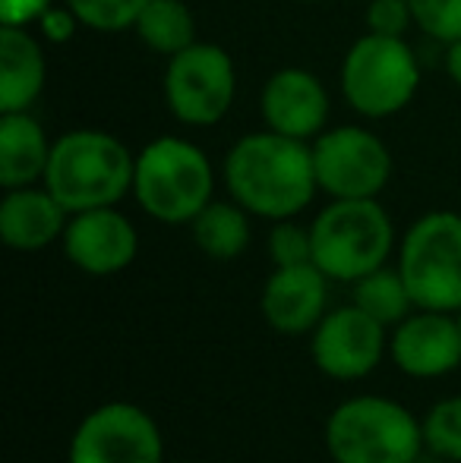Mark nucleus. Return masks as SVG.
Segmentation results:
<instances>
[{
    "label": "nucleus",
    "instance_id": "nucleus-32",
    "mask_svg": "<svg viewBox=\"0 0 461 463\" xmlns=\"http://www.w3.org/2000/svg\"><path fill=\"white\" fill-rule=\"evenodd\" d=\"M456 316H458V325H461V309H458V312H456Z\"/></svg>",
    "mask_w": 461,
    "mask_h": 463
},
{
    "label": "nucleus",
    "instance_id": "nucleus-7",
    "mask_svg": "<svg viewBox=\"0 0 461 463\" xmlns=\"http://www.w3.org/2000/svg\"><path fill=\"white\" fill-rule=\"evenodd\" d=\"M399 271L418 309H461V214L427 212L399 243Z\"/></svg>",
    "mask_w": 461,
    "mask_h": 463
},
{
    "label": "nucleus",
    "instance_id": "nucleus-11",
    "mask_svg": "<svg viewBox=\"0 0 461 463\" xmlns=\"http://www.w3.org/2000/svg\"><path fill=\"white\" fill-rule=\"evenodd\" d=\"M389 354L386 325L376 322L360 306L348 303L329 309L322 322L310 331V356L313 366L335 382H360Z\"/></svg>",
    "mask_w": 461,
    "mask_h": 463
},
{
    "label": "nucleus",
    "instance_id": "nucleus-3",
    "mask_svg": "<svg viewBox=\"0 0 461 463\" xmlns=\"http://www.w3.org/2000/svg\"><path fill=\"white\" fill-rule=\"evenodd\" d=\"M133 199L158 224H190L216 199V167L197 142L158 136L136 152Z\"/></svg>",
    "mask_w": 461,
    "mask_h": 463
},
{
    "label": "nucleus",
    "instance_id": "nucleus-26",
    "mask_svg": "<svg viewBox=\"0 0 461 463\" xmlns=\"http://www.w3.org/2000/svg\"><path fill=\"white\" fill-rule=\"evenodd\" d=\"M363 19H367V32L392 38H405V32L414 25V13L408 0H370Z\"/></svg>",
    "mask_w": 461,
    "mask_h": 463
},
{
    "label": "nucleus",
    "instance_id": "nucleus-17",
    "mask_svg": "<svg viewBox=\"0 0 461 463\" xmlns=\"http://www.w3.org/2000/svg\"><path fill=\"white\" fill-rule=\"evenodd\" d=\"M48 82V57L42 35L23 25L0 29V114L29 110L42 98Z\"/></svg>",
    "mask_w": 461,
    "mask_h": 463
},
{
    "label": "nucleus",
    "instance_id": "nucleus-30",
    "mask_svg": "<svg viewBox=\"0 0 461 463\" xmlns=\"http://www.w3.org/2000/svg\"><path fill=\"white\" fill-rule=\"evenodd\" d=\"M303 4H329V0H303Z\"/></svg>",
    "mask_w": 461,
    "mask_h": 463
},
{
    "label": "nucleus",
    "instance_id": "nucleus-27",
    "mask_svg": "<svg viewBox=\"0 0 461 463\" xmlns=\"http://www.w3.org/2000/svg\"><path fill=\"white\" fill-rule=\"evenodd\" d=\"M35 29H38V35H42V42L67 44V42H73V38H76V32L82 29V23L67 4H51V10L38 19Z\"/></svg>",
    "mask_w": 461,
    "mask_h": 463
},
{
    "label": "nucleus",
    "instance_id": "nucleus-22",
    "mask_svg": "<svg viewBox=\"0 0 461 463\" xmlns=\"http://www.w3.org/2000/svg\"><path fill=\"white\" fill-rule=\"evenodd\" d=\"M424 448L446 463H461V394L437 401L424 416Z\"/></svg>",
    "mask_w": 461,
    "mask_h": 463
},
{
    "label": "nucleus",
    "instance_id": "nucleus-16",
    "mask_svg": "<svg viewBox=\"0 0 461 463\" xmlns=\"http://www.w3.org/2000/svg\"><path fill=\"white\" fill-rule=\"evenodd\" d=\"M70 212L48 186L6 189L0 202V240L16 252H42L63 237Z\"/></svg>",
    "mask_w": 461,
    "mask_h": 463
},
{
    "label": "nucleus",
    "instance_id": "nucleus-9",
    "mask_svg": "<svg viewBox=\"0 0 461 463\" xmlns=\"http://www.w3.org/2000/svg\"><path fill=\"white\" fill-rule=\"evenodd\" d=\"M310 146L316 184L329 199H379L392 180V152L373 129L335 127Z\"/></svg>",
    "mask_w": 461,
    "mask_h": 463
},
{
    "label": "nucleus",
    "instance_id": "nucleus-28",
    "mask_svg": "<svg viewBox=\"0 0 461 463\" xmlns=\"http://www.w3.org/2000/svg\"><path fill=\"white\" fill-rule=\"evenodd\" d=\"M54 0H0V25H35Z\"/></svg>",
    "mask_w": 461,
    "mask_h": 463
},
{
    "label": "nucleus",
    "instance_id": "nucleus-23",
    "mask_svg": "<svg viewBox=\"0 0 461 463\" xmlns=\"http://www.w3.org/2000/svg\"><path fill=\"white\" fill-rule=\"evenodd\" d=\"M63 4L80 16L82 29L117 35V32L133 29L136 16L149 0H63Z\"/></svg>",
    "mask_w": 461,
    "mask_h": 463
},
{
    "label": "nucleus",
    "instance_id": "nucleus-31",
    "mask_svg": "<svg viewBox=\"0 0 461 463\" xmlns=\"http://www.w3.org/2000/svg\"><path fill=\"white\" fill-rule=\"evenodd\" d=\"M165 463H190V460H165Z\"/></svg>",
    "mask_w": 461,
    "mask_h": 463
},
{
    "label": "nucleus",
    "instance_id": "nucleus-4",
    "mask_svg": "<svg viewBox=\"0 0 461 463\" xmlns=\"http://www.w3.org/2000/svg\"><path fill=\"white\" fill-rule=\"evenodd\" d=\"M332 463H418L424 448L420 420L382 394L348 397L326 420Z\"/></svg>",
    "mask_w": 461,
    "mask_h": 463
},
{
    "label": "nucleus",
    "instance_id": "nucleus-6",
    "mask_svg": "<svg viewBox=\"0 0 461 463\" xmlns=\"http://www.w3.org/2000/svg\"><path fill=\"white\" fill-rule=\"evenodd\" d=\"M339 82L354 114L386 120L414 101L420 89V63L405 38L367 32L345 51Z\"/></svg>",
    "mask_w": 461,
    "mask_h": 463
},
{
    "label": "nucleus",
    "instance_id": "nucleus-29",
    "mask_svg": "<svg viewBox=\"0 0 461 463\" xmlns=\"http://www.w3.org/2000/svg\"><path fill=\"white\" fill-rule=\"evenodd\" d=\"M446 73H449V80L461 89V38L446 44Z\"/></svg>",
    "mask_w": 461,
    "mask_h": 463
},
{
    "label": "nucleus",
    "instance_id": "nucleus-19",
    "mask_svg": "<svg viewBox=\"0 0 461 463\" xmlns=\"http://www.w3.org/2000/svg\"><path fill=\"white\" fill-rule=\"evenodd\" d=\"M253 214L234 199H212L190 221L193 243L216 262H234L246 252L253 240Z\"/></svg>",
    "mask_w": 461,
    "mask_h": 463
},
{
    "label": "nucleus",
    "instance_id": "nucleus-15",
    "mask_svg": "<svg viewBox=\"0 0 461 463\" xmlns=\"http://www.w3.org/2000/svg\"><path fill=\"white\" fill-rule=\"evenodd\" d=\"M259 309L265 325L278 335H310L329 312V278L313 262L272 269Z\"/></svg>",
    "mask_w": 461,
    "mask_h": 463
},
{
    "label": "nucleus",
    "instance_id": "nucleus-21",
    "mask_svg": "<svg viewBox=\"0 0 461 463\" xmlns=\"http://www.w3.org/2000/svg\"><path fill=\"white\" fill-rule=\"evenodd\" d=\"M351 303L360 306L367 316H373L376 322H382L386 328H395V325L405 322V318L418 309L411 293H408V284H405V278H401L399 265H395V269L382 265V269L354 280V299H351Z\"/></svg>",
    "mask_w": 461,
    "mask_h": 463
},
{
    "label": "nucleus",
    "instance_id": "nucleus-1",
    "mask_svg": "<svg viewBox=\"0 0 461 463\" xmlns=\"http://www.w3.org/2000/svg\"><path fill=\"white\" fill-rule=\"evenodd\" d=\"M222 174L231 199L263 221L297 218L320 193L313 146L272 129L240 136L225 155Z\"/></svg>",
    "mask_w": 461,
    "mask_h": 463
},
{
    "label": "nucleus",
    "instance_id": "nucleus-8",
    "mask_svg": "<svg viewBox=\"0 0 461 463\" xmlns=\"http://www.w3.org/2000/svg\"><path fill=\"white\" fill-rule=\"evenodd\" d=\"M168 114L184 127H216L237 98V67L216 42H193L168 57L161 80Z\"/></svg>",
    "mask_w": 461,
    "mask_h": 463
},
{
    "label": "nucleus",
    "instance_id": "nucleus-14",
    "mask_svg": "<svg viewBox=\"0 0 461 463\" xmlns=\"http://www.w3.org/2000/svg\"><path fill=\"white\" fill-rule=\"evenodd\" d=\"M329 110L332 101L322 80L303 67L275 70L259 92V114L265 129L301 142H313L320 133H326Z\"/></svg>",
    "mask_w": 461,
    "mask_h": 463
},
{
    "label": "nucleus",
    "instance_id": "nucleus-5",
    "mask_svg": "<svg viewBox=\"0 0 461 463\" xmlns=\"http://www.w3.org/2000/svg\"><path fill=\"white\" fill-rule=\"evenodd\" d=\"M310 237L313 265L339 284L382 269L395 250V224L379 199H329L310 221Z\"/></svg>",
    "mask_w": 461,
    "mask_h": 463
},
{
    "label": "nucleus",
    "instance_id": "nucleus-13",
    "mask_svg": "<svg viewBox=\"0 0 461 463\" xmlns=\"http://www.w3.org/2000/svg\"><path fill=\"white\" fill-rule=\"evenodd\" d=\"M389 356L408 378H443L461 366V325L456 312L414 309L389 335Z\"/></svg>",
    "mask_w": 461,
    "mask_h": 463
},
{
    "label": "nucleus",
    "instance_id": "nucleus-24",
    "mask_svg": "<svg viewBox=\"0 0 461 463\" xmlns=\"http://www.w3.org/2000/svg\"><path fill=\"white\" fill-rule=\"evenodd\" d=\"M265 252H269L272 269H291V265L313 262V237L310 224H297L294 218L272 221V231L265 237Z\"/></svg>",
    "mask_w": 461,
    "mask_h": 463
},
{
    "label": "nucleus",
    "instance_id": "nucleus-25",
    "mask_svg": "<svg viewBox=\"0 0 461 463\" xmlns=\"http://www.w3.org/2000/svg\"><path fill=\"white\" fill-rule=\"evenodd\" d=\"M414 13V25L439 44H452L461 38V0H408Z\"/></svg>",
    "mask_w": 461,
    "mask_h": 463
},
{
    "label": "nucleus",
    "instance_id": "nucleus-2",
    "mask_svg": "<svg viewBox=\"0 0 461 463\" xmlns=\"http://www.w3.org/2000/svg\"><path fill=\"white\" fill-rule=\"evenodd\" d=\"M136 155L108 129H73L54 139L42 184L70 214L120 205L133 195Z\"/></svg>",
    "mask_w": 461,
    "mask_h": 463
},
{
    "label": "nucleus",
    "instance_id": "nucleus-10",
    "mask_svg": "<svg viewBox=\"0 0 461 463\" xmlns=\"http://www.w3.org/2000/svg\"><path fill=\"white\" fill-rule=\"evenodd\" d=\"M67 463H165V439L149 410L111 401L80 420Z\"/></svg>",
    "mask_w": 461,
    "mask_h": 463
},
{
    "label": "nucleus",
    "instance_id": "nucleus-18",
    "mask_svg": "<svg viewBox=\"0 0 461 463\" xmlns=\"http://www.w3.org/2000/svg\"><path fill=\"white\" fill-rule=\"evenodd\" d=\"M51 146L54 142L29 110L0 114V186L19 189L42 184Z\"/></svg>",
    "mask_w": 461,
    "mask_h": 463
},
{
    "label": "nucleus",
    "instance_id": "nucleus-12",
    "mask_svg": "<svg viewBox=\"0 0 461 463\" xmlns=\"http://www.w3.org/2000/svg\"><path fill=\"white\" fill-rule=\"evenodd\" d=\"M61 246L67 262L82 275L111 278L133 265L139 252V233L120 208L105 205L70 214Z\"/></svg>",
    "mask_w": 461,
    "mask_h": 463
},
{
    "label": "nucleus",
    "instance_id": "nucleus-20",
    "mask_svg": "<svg viewBox=\"0 0 461 463\" xmlns=\"http://www.w3.org/2000/svg\"><path fill=\"white\" fill-rule=\"evenodd\" d=\"M133 32L155 54L174 57L178 51L190 48L197 38V16L184 0H149L136 16Z\"/></svg>",
    "mask_w": 461,
    "mask_h": 463
}]
</instances>
